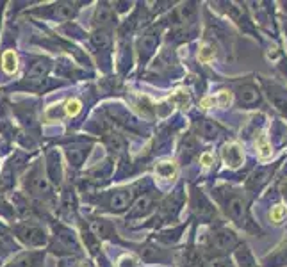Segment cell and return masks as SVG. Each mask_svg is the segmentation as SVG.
Listing matches in <instances>:
<instances>
[{
    "label": "cell",
    "instance_id": "cell-2",
    "mask_svg": "<svg viewBox=\"0 0 287 267\" xmlns=\"http://www.w3.org/2000/svg\"><path fill=\"white\" fill-rule=\"evenodd\" d=\"M50 249L57 255H72V253L81 251L73 232L64 228V226H56V235H54V240L50 244Z\"/></svg>",
    "mask_w": 287,
    "mask_h": 267
},
{
    "label": "cell",
    "instance_id": "cell-26",
    "mask_svg": "<svg viewBox=\"0 0 287 267\" xmlns=\"http://www.w3.org/2000/svg\"><path fill=\"white\" fill-rule=\"evenodd\" d=\"M257 152H258V157H260V159H268L269 155H271V146H269V143L264 137L258 139Z\"/></svg>",
    "mask_w": 287,
    "mask_h": 267
},
{
    "label": "cell",
    "instance_id": "cell-8",
    "mask_svg": "<svg viewBox=\"0 0 287 267\" xmlns=\"http://www.w3.org/2000/svg\"><path fill=\"white\" fill-rule=\"evenodd\" d=\"M93 22H95L96 30H107L109 27H113L116 24V15L113 7H109V4H106V2L98 4L95 15H93Z\"/></svg>",
    "mask_w": 287,
    "mask_h": 267
},
{
    "label": "cell",
    "instance_id": "cell-16",
    "mask_svg": "<svg viewBox=\"0 0 287 267\" xmlns=\"http://www.w3.org/2000/svg\"><path fill=\"white\" fill-rule=\"evenodd\" d=\"M198 132L203 135L205 139H216L218 135L221 134V127L216 121H212V119H198Z\"/></svg>",
    "mask_w": 287,
    "mask_h": 267
},
{
    "label": "cell",
    "instance_id": "cell-22",
    "mask_svg": "<svg viewBox=\"0 0 287 267\" xmlns=\"http://www.w3.org/2000/svg\"><path fill=\"white\" fill-rule=\"evenodd\" d=\"M155 171H157V175L161 178L168 180V178H173V177H175V171H177V167H175V164H173V162H170V160H164V162H159L157 164Z\"/></svg>",
    "mask_w": 287,
    "mask_h": 267
},
{
    "label": "cell",
    "instance_id": "cell-4",
    "mask_svg": "<svg viewBox=\"0 0 287 267\" xmlns=\"http://www.w3.org/2000/svg\"><path fill=\"white\" fill-rule=\"evenodd\" d=\"M25 189L29 191V194L36 196V198H48L52 194V186H50V180L43 177V173L39 169V166H36L32 171L27 175V180H25Z\"/></svg>",
    "mask_w": 287,
    "mask_h": 267
},
{
    "label": "cell",
    "instance_id": "cell-9",
    "mask_svg": "<svg viewBox=\"0 0 287 267\" xmlns=\"http://www.w3.org/2000/svg\"><path fill=\"white\" fill-rule=\"evenodd\" d=\"M191 209L193 212L200 217V219H209V217H216V210L214 207L209 203V201L203 198L198 191H195L193 194V201H191Z\"/></svg>",
    "mask_w": 287,
    "mask_h": 267
},
{
    "label": "cell",
    "instance_id": "cell-11",
    "mask_svg": "<svg viewBox=\"0 0 287 267\" xmlns=\"http://www.w3.org/2000/svg\"><path fill=\"white\" fill-rule=\"evenodd\" d=\"M153 205H155V194H144L141 198H138L132 207V212L129 214L130 219H136V217H144L148 215L153 210Z\"/></svg>",
    "mask_w": 287,
    "mask_h": 267
},
{
    "label": "cell",
    "instance_id": "cell-24",
    "mask_svg": "<svg viewBox=\"0 0 287 267\" xmlns=\"http://www.w3.org/2000/svg\"><path fill=\"white\" fill-rule=\"evenodd\" d=\"M237 260L241 262V267H257L254 262V257L250 255L246 246H241V248L237 249Z\"/></svg>",
    "mask_w": 287,
    "mask_h": 267
},
{
    "label": "cell",
    "instance_id": "cell-23",
    "mask_svg": "<svg viewBox=\"0 0 287 267\" xmlns=\"http://www.w3.org/2000/svg\"><path fill=\"white\" fill-rule=\"evenodd\" d=\"M2 68H4L5 73H15L16 72V55L13 50H7V52L2 55Z\"/></svg>",
    "mask_w": 287,
    "mask_h": 267
},
{
    "label": "cell",
    "instance_id": "cell-10",
    "mask_svg": "<svg viewBox=\"0 0 287 267\" xmlns=\"http://www.w3.org/2000/svg\"><path fill=\"white\" fill-rule=\"evenodd\" d=\"M237 102L244 107H252L260 102V93L254 84H243L237 87Z\"/></svg>",
    "mask_w": 287,
    "mask_h": 267
},
{
    "label": "cell",
    "instance_id": "cell-5",
    "mask_svg": "<svg viewBox=\"0 0 287 267\" xmlns=\"http://www.w3.org/2000/svg\"><path fill=\"white\" fill-rule=\"evenodd\" d=\"M235 244H237V237H235L234 232H230L227 228L216 230L207 239V248L211 249L212 253H216V255L230 251Z\"/></svg>",
    "mask_w": 287,
    "mask_h": 267
},
{
    "label": "cell",
    "instance_id": "cell-15",
    "mask_svg": "<svg viewBox=\"0 0 287 267\" xmlns=\"http://www.w3.org/2000/svg\"><path fill=\"white\" fill-rule=\"evenodd\" d=\"M43 255L41 253H24L16 257L7 267H41Z\"/></svg>",
    "mask_w": 287,
    "mask_h": 267
},
{
    "label": "cell",
    "instance_id": "cell-6",
    "mask_svg": "<svg viewBox=\"0 0 287 267\" xmlns=\"http://www.w3.org/2000/svg\"><path fill=\"white\" fill-rule=\"evenodd\" d=\"M134 189H120V191L111 192L106 200V209L111 212H116V214H121L129 209L130 203H132V198H134Z\"/></svg>",
    "mask_w": 287,
    "mask_h": 267
},
{
    "label": "cell",
    "instance_id": "cell-28",
    "mask_svg": "<svg viewBox=\"0 0 287 267\" xmlns=\"http://www.w3.org/2000/svg\"><path fill=\"white\" fill-rule=\"evenodd\" d=\"M284 214H286V209H284L282 205H277L275 209L271 210V214H269V217H271L273 223H280L284 217Z\"/></svg>",
    "mask_w": 287,
    "mask_h": 267
},
{
    "label": "cell",
    "instance_id": "cell-20",
    "mask_svg": "<svg viewBox=\"0 0 287 267\" xmlns=\"http://www.w3.org/2000/svg\"><path fill=\"white\" fill-rule=\"evenodd\" d=\"M86 155H87L86 146H79V144H75V146H72V148H68V159H70V162H72L73 166H81L82 160L86 159Z\"/></svg>",
    "mask_w": 287,
    "mask_h": 267
},
{
    "label": "cell",
    "instance_id": "cell-18",
    "mask_svg": "<svg viewBox=\"0 0 287 267\" xmlns=\"http://www.w3.org/2000/svg\"><path fill=\"white\" fill-rule=\"evenodd\" d=\"M47 162H48V175L56 184L61 182V162H59V155L56 152L47 153Z\"/></svg>",
    "mask_w": 287,
    "mask_h": 267
},
{
    "label": "cell",
    "instance_id": "cell-17",
    "mask_svg": "<svg viewBox=\"0 0 287 267\" xmlns=\"http://www.w3.org/2000/svg\"><path fill=\"white\" fill-rule=\"evenodd\" d=\"M50 70V62L43 57H36L29 66H27V73L30 77H36L34 80H41V77H45Z\"/></svg>",
    "mask_w": 287,
    "mask_h": 267
},
{
    "label": "cell",
    "instance_id": "cell-14",
    "mask_svg": "<svg viewBox=\"0 0 287 267\" xmlns=\"http://www.w3.org/2000/svg\"><path fill=\"white\" fill-rule=\"evenodd\" d=\"M157 43H159V34L157 32H146L143 36V38L139 39L138 48H139V55H141V61L148 57L150 53H152L153 50H155Z\"/></svg>",
    "mask_w": 287,
    "mask_h": 267
},
{
    "label": "cell",
    "instance_id": "cell-21",
    "mask_svg": "<svg viewBox=\"0 0 287 267\" xmlns=\"http://www.w3.org/2000/svg\"><path fill=\"white\" fill-rule=\"evenodd\" d=\"M106 143L107 146H109L113 152H121V150H125V146H127V143H125V139L121 137L120 134L116 132H107L106 134Z\"/></svg>",
    "mask_w": 287,
    "mask_h": 267
},
{
    "label": "cell",
    "instance_id": "cell-3",
    "mask_svg": "<svg viewBox=\"0 0 287 267\" xmlns=\"http://www.w3.org/2000/svg\"><path fill=\"white\" fill-rule=\"evenodd\" d=\"M16 235L24 244L27 246H32V248H39V246H45L48 242V235L41 226H36V224L25 223L18 224L15 228Z\"/></svg>",
    "mask_w": 287,
    "mask_h": 267
},
{
    "label": "cell",
    "instance_id": "cell-12",
    "mask_svg": "<svg viewBox=\"0 0 287 267\" xmlns=\"http://www.w3.org/2000/svg\"><path fill=\"white\" fill-rule=\"evenodd\" d=\"M221 155H223V160H225L227 166L232 167V169H235V167H239L243 164V150L239 148V144L235 143L227 144L223 152H221Z\"/></svg>",
    "mask_w": 287,
    "mask_h": 267
},
{
    "label": "cell",
    "instance_id": "cell-1",
    "mask_svg": "<svg viewBox=\"0 0 287 267\" xmlns=\"http://www.w3.org/2000/svg\"><path fill=\"white\" fill-rule=\"evenodd\" d=\"M221 205L225 209L227 215H229L230 219L235 221V223L243 226V228H250V214H248V203L244 200V196L241 194H227L221 198Z\"/></svg>",
    "mask_w": 287,
    "mask_h": 267
},
{
    "label": "cell",
    "instance_id": "cell-29",
    "mask_svg": "<svg viewBox=\"0 0 287 267\" xmlns=\"http://www.w3.org/2000/svg\"><path fill=\"white\" fill-rule=\"evenodd\" d=\"M200 162L203 164V166H211L212 164V155L211 153H203V155L200 157Z\"/></svg>",
    "mask_w": 287,
    "mask_h": 267
},
{
    "label": "cell",
    "instance_id": "cell-27",
    "mask_svg": "<svg viewBox=\"0 0 287 267\" xmlns=\"http://www.w3.org/2000/svg\"><path fill=\"white\" fill-rule=\"evenodd\" d=\"M64 110H66L68 116H75L79 110H81V102L77 100V98H73V100H68L66 102V107H64Z\"/></svg>",
    "mask_w": 287,
    "mask_h": 267
},
{
    "label": "cell",
    "instance_id": "cell-19",
    "mask_svg": "<svg viewBox=\"0 0 287 267\" xmlns=\"http://www.w3.org/2000/svg\"><path fill=\"white\" fill-rule=\"evenodd\" d=\"M91 41L98 50H107L111 47V36L109 30H95L91 36Z\"/></svg>",
    "mask_w": 287,
    "mask_h": 267
},
{
    "label": "cell",
    "instance_id": "cell-30",
    "mask_svg": "<svg viewBox=\"0 0 287 267\" xmlns=\"http://www.w3.org/2000/svg\"><path fill=\"white\" fill-rule=\"evenodd\" d=\"M214 267H232V266H229L227 262H218V264H214Z\"/></svg>",
    "mask_w": 287,
    "mask_h": 267
},
{
    "label": "cell",
    "instance_id": "cell-7",
    "mask_svg": "<svg viewBox=\"0 0 287 267\" xmlns=\"http://www.w3.org/2000/svg\"><path fill=\"white\" fill-rule=\"evenodd\" d=\"M79 4H72V2H61L56 5H48L47 9L41 11V16H47L50 20H70L75 16Z\"/></svg>",
    "mask_w": 287,
    "mask_h": 267
},
{
    "label": "cell",
    "instance_id": "cell-25",
    "mask_svg": "<svg viewBox=\"0 0 287 267\" xmlns=\"http://www.w3.org/2000/svg\"><path fill=\"white\" fill-rule=\"evenodd\" d=\"M214 57H216V48H214V45L205 43L203 47H201V50H200V61L209 62L211 59H214Z\"/></svg>",
    "mask_w": 287,
    "mask_h": 267
},
{
    "label": "cell",
    "instance_id": "cell-13",
    "mask_svg": "<svg viewBox=\"0 0 287 267\" xmlns=\"http://www.w3.org/2000/svg\"><path fill=\"white\" fill-rule=\"evenodd\" d=\"M266 87H268V95L275 104V107L287 116V91H284L277 84H266Z\"/></svg>",
    "mask_w": 287,
    "mask_h": 267
}]
</instances>
